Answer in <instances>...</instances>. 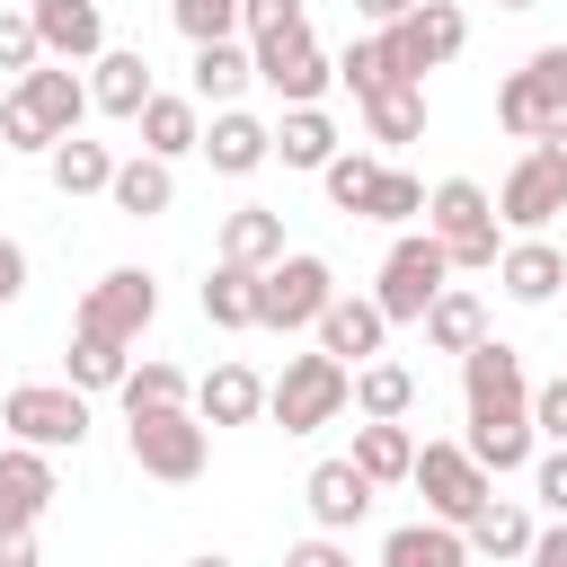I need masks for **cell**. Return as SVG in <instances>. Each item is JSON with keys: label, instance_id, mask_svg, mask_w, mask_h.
<instances>
[{"label": "cell", "instance_id": "1", "mask_svg": "<svg viewBox=\"0 0 567 567\" xmlns=\"http://www.w3.org/2000/svg\"><path fill=\"white\" fill-rule=\"evenodd\" d=\"M354 408V363H337L328 346L319 354H284V372L266 381V416L284 425V434H319V425H337Z\"/></svg>", "mask_w": 567, "mask_h": 567}, {"label": "cell", "instance_id": "2", "mask_svg": "<svg viewBox=\"0 0 567 567\" xmlns=\"http://www.w3.org/2000/svg\"><path fill=\"white\" fill-rule=\"evenodd\" d=\"M425 230L443 239V257H452V275H487V266H496V248H505V221H496V195H487L478 177H443V186L425 195Z\"/></svg>", "mask_w": 567, "mask_h": 567}, {"label": "cell", "instance_id": "3", "mask_svg": "<svg viewBox=\"0 0 567 567\" xmlns=\"http://www.w3.org/2000/svg\"><path fill=\"white\" fill-rule=\"evenodd\" d=\"M470 44V18L452 9V0H416L408 18H390V27H372V53H381V80H425V71H443L452 53Z\"/></svg>", "mask_w": 567, "mask_h": 567}, {"label": "cell", "instance_id": "4", "mask_svg": "<svg viewBox=\"0 0 567 567\" xmlns=\"http://www.w3.org/2000/svg\"><path fill=\"white\" fill-rule=\"evenodd\" d=\"M124 443H133V470H142V478H168V487L204 478V461H213V425H204L186 399H177V408L124 416Z\"/></svg>", "mask_w": 567, "mask_h": 567}, {"label": "cell", "instance_id": "5", "mask_svg": "<svg viewBox=\"0 0 567 567\" xmlns=\"http://www.w3.org/2000/svg\"><path fill=\"white\" fill-rule=\"evenodd\" d=\"M443 284H452V257H443V239L408 221V230L390 239V257H381V284H372V301H381V319H390V328H416V319H425V301H434Z\"/></svg>", "mask_w": 567, "mask_h": 567}, {"label": "cell", "instance_id": "6", "mask_svg": "<svg viewBox=\"0 0 567 567\" xmlns=\"http://www.w3.org/2000/svg\"><path fill=\"white\" fill-rule=\"evenodd\" d=\"M0 425L18 443L80 452L89 443V390H71V381H18V390H0Z\"/></svg>", "mask_w": 567, "mask_h": 567}, {"label": "cell", "instance_id": "7", "mask_svg": "<svg viewBox=\"0 0 567 567\" xmlns=\"http://www.w3.org/2000/svg\"><path fill=\"white\" fill-rule=\"evenodd\" d=\"M328 292H337V275H328V257H310V248H284L275 266H257V328H310L319 310H328Z\"/></svg>", "mask_w": 567, "mask_h": 567}, {"label": "cell", "instance_id": "8", "mask_svg": "<svg viewBox=\"0 0 567 567\" xmlns=\"http://www.w3.org/2000/svg\"><path fill=\"white\" fill-rule=\"evenodd\" d=\"M408 487L425 496V514H443V523H470L478 505H487V470L470 461V443H416V461H408Z\"/></svg>", "mask_w": 567, "mask_h": 567}, {"label": "cell", "instance_id": "9", "mask_svg": "<svg viewBox=\"0 0 567 567\" xmlns=\"http://www.w3.org/2000/svg\"><path fill=\"white\" fill-rule=\"evenodd\" d=\"M151 319H159V284H151L142 266H106V275L80 292V319H71V328H106V337L142 346V337H151Z\"/></svg>", "mask_w": 567, "mask_h": 567}, {"label": "cell", "instance_id": "10", "mask_svg": "<svg viewBox=\"0 0 567 567\" xmlns=\"http://www.w3.org/2000/svg\"><path fill=\"white\" fill-rule=\"evenodd\" d=\"M567 213V177L540 159V151H523L514 168H505V186H496V221L505 230H549Z\"/></svg>", "mask_w": 567, "mask_h": 567}, {"label": "cell", "instance_id": "11", "mask_svg": "<svg viewBox=\"0 0 567 567\" xmlns=\"http://www.w3.org/2000/svg\"><path fill=\"white\" fill-rule=\"evenodd\" d=\"M470 461L487 470V478H505V470H532V452H540V425H532V408H470Z\"/></svg>", "mask_w": 567, "mask_h": 567}, {"label": "cell", "instance_id": "12", "mask_svg": "<svg viewBox=\"0 0 567 567\" xmlns=\"http://www.w3.org/2000/svg\"><path fill=\"white\" fill-rule=\"evenodd\" d=\"M257 80H266L284 106H319V97L337 89V62H328L310 35H292V44H257Z\"/></svg>", "mask_w": 567, "mask_h": 567}, {"label": "cell", "instance_id": "13", "mask_svg": "<svg viewBox=\"0 0 567 567\" xmlns=\"http://www.w3.org/2000/svg\"><path fill=\"white\" fill-rule=\"evenodd\" d=\"M496 284H505V301L540 310V301H558V292H567V257H558L540 230H523V239H505V248H496Z\"/></svg>", "mask_w": 567, "mask_h": 567}, {"label": "cell", "instance_id": "14", "mask_svg": "<svg viewBox=\"0 0 567 567\" xmlns=\"http://www.w3.org/2000/svg\"><path fill=\"white\" fill-rule=\"evenodd\" d=\"M461 399H470V408H532L523 354H514L505 337H478V346H461Z\"/></svg>", "mask_w": 567, "mask_h": 567}, {"label": "cell", "instance_id": "15", "mask_svg": "<svg viewBox=\"0 0 567 567\" xmlns=\"http://www.w3.org/2000/svg\"><path fill=\"white\" fill-rule=\"evenodd\" d=\"M44 505H53V452L9 434V452H0V523L35 532V523H44Z\"/></svg>", "mask_w": 567, "mask_h": 567}, {"label": "cell", "instance_id": "16", "mask_svg": "<svg viewBox=\"0 0 567 567\" xmlns=\"http://www.w3.org/2000/svg\"><path fill=\"white\" fill-rule=\"evenodd\" d=\"M18 97L35 106V124L62 142V133H80V115H89V80H80V62H35V71H18Z\"/></svg>", "mask_w": 567, "mask_h": 567}, {"label": "cell", "instance_id": "17", "mask_svg": "<svg viewBox=\"0 0 567 567\" xmlns=\"http://www.w3.org/2000/svg\"><path fill=\"white\" fill-rule=\"evenodd\" d=\"M195 151H204L221 177H257V168L275 159V133H266L248 106H213V124L195 133Z\"/></svg>", "mask_w": 567, "mask_h": 567}, {"label": "cell", "instance_id": "18", "mask_svg": "<svg viewBox=\"0 0 567 567\" xmlns=\"http://www.w3.org/2000/svg\"><path fill=\"white\" fill-rule=\"evenodd\" d=\"M372 496H381V487H372L354 461H319V470L301 478V505H310L319 532H354V523L372 514Z\"/></svg>", "mask_w": 567, "mask_h": 567}, {"label": "cell", "instance_id": "19", "mask_svg": "<svg viewBox=\"0 0 567 567\" xmlns=\"http://www.w3.org/2000/svg\"><path fill=\"white\" fill-rule=\"evenodd\" d=\"M27 18H35V44H44L53 62L106 53V9H97V0H27Z\"/></svg>", "mask_w": 567, "mask_h": 567}, {"label": "cell", "instance_id": "20", "mask_svg": "<svg viewBox=\"0 0 567 567\" xmlns=\"http://www.w3.org/2000/svg\"><path fill=\"white\" fill-rule=\"evenodd\" d=\"M106 204H115L124 221H159V213L177 204V159H159V151H133V159H115V177H106Z\"/></svg>", "mask_w": 567, "mask_h": 567}, {"label": "cell", "instance_id": "21", "mask_svg": "<svg viewBox=\"0 0 567 567\" xmlns=\"http://www.w3.org/2000/svg\"><path fill=\"white\" fill-rule=\"evenodd\" d=\"M310 328H319V346H328L337 363H363V354H381V337H390V319H381L372 292H328V310H319Z\"/></svg>", "mask_w": 567, "mask_h": 567}, {"label": "cell", "instance_id": "22", "mask_svg": "<svg viewBox=\"0 0 567 567\" xmlns=\"http://www.w3.org/2000/svg\"><path fill=\"white\" fill-rule=\"evenodd\" d=\"M142 97H151V62L142 53H89V106L97 115H115V124H133L142 115Z\"/></svg>", "mask_w": 567, "mask_h": 567}, {"label": "cell", "instance_id": "23", "mask_svg": "<svg viewBox=\"0 0 567 567\" xmlns=\"http://www.w3.org/2000/svg\"><path fill=\"white\" fill-rule=\"evenodd\" d=\"M195 416H204V425H257V416H266V381H257L248 363H213V372L195 381Z\"/></svg>", "mask_w": 567, "mask_h": 567}, {"label": "cell", "instance_id": "24", "mask_svg": "<svg viewBox=\"0 0 567 567\" xmlns=\"http://www.w3.org/2000/svg\"><path fill=\"white\" fill-rule=\"evenodd\" d=\"M354 106H363V133H372L381 151H399V142L425 133V80H381V89L354 97Z\"/></svg>", "mask_w": 567, "mask_h": 567}, {"label": "cell", "instance_id": "25", "mask_svg": "<svg viewBox=\"0 0 567 567\" xmlns=\"http://www.w3.org/2000/svg\"><path fill=\"white\" fill-rule=\"evenodd\" d=\"M372 487H408V461H416V434L399 425V416H363L354 425V452H346Z\"/></svg>", "mask_w": 567, "mask_h": 567}, {"label": "cell", "instance_id": "26", "mask_svg": "<svg viewBox=\"0 0 567 567\" xmlns=\"http://www.w3.org/2000/svg\"><path fill=\"white\" fill-rule=\"evenodd\" d=\"M461 558H470V532L443 523V514H434V523H399V532L381 540V567H461Z\"/></svg>", "mask_w": 567, "mask_h": 567}, {"label": "cell", "instance_id": "27", "mask_svg": "<svg viewBox=\"0 0 567 567\" xmlns=\"http://www.w3.org/2000/svg\"><path fill=\"white\" fill-rule=\"evenodd\" d=\"M248 80H257V53H248L239 35H213V44H195V106H230Z\"/></svg>", "mask_w": 567, "mask_h": 567}, {"label": "cell", "instance_id": "28", "mask_svg": "<svg viewBox=\"0 0 567 567\" xmlns=\"http://www.w3.org/2000/svg\"><path fill=\"white\" fill-rule=\"evenodd\" d=\"M44 177H53V195H106L115 151H106V142H89V133H62V142L44 151Z\"/></svg>", "mask_w": 567, "mask_h": 567}, {"label": "cell", "instance_id": "29", "mask_svg": "<svg viewBox=\"0 0 567 567\" xmlns=\"http://www.w3.org/2000/svg\"><path fill=\"white\" fill-rule=\"evenodd\" d=\"M461 532H470V558H532V514L514 496H496V487H487V505Z\"/></svg>", "mask_w": 567, "mask_h": 567}, {"label": "cell", "instance_id": "30", "mask_svg": "<svg viewBox=\"0 0 567 567\" xmlns=\"http://www.w3.org/2000/svg\"><path fill=\"white\" fill-rule=\"evenodd\" d=\"M416 328H425V346H434V354H461V346H478V337H487V310H478V292L443 284V292L425 301V319H416Z\"/></svg>", "mask_w": 567, "mask_h": 567}, {"label": "cell", "instance_id": "31", "mask_svg": "<svg viewBox=\"0 0 567 567\" xmlns=\"http://www.w3.org/2000/svg\"><path fill=\"white\" fill-rule=\"evenodd\" d=\"M133 124H142V151H159V159H186V151H195V133H204L195 97H159V89L142 97V115H133Z\"/></svg>", "mask_w": 567, "mask_h": 567}, {"label": "cell", "instance_id": "32", "mask_svg": "<svg viewBox=\"0 0 567 567\" xmlns=\"http://www.w3.org/2000/svg\"><path fill=\"white\" fill-rule=\"evenodd\" d=\"M266 133H275V159L284 168H328V151H337L328 106H284V124H266Z\"/></svg>", "mask_w": 567, "mask_h": 567}, {"label": "cell", "instance_id": "33", "mask_svg": "<svg viewBox=\"0 0 567 567\" xmlns=\"http://www.w3.org/2000/svg\"><path fill=\"white\" fill-rule=\"evenodd\" d=\"M221 257H239V266H275V257H284V213H275V204H239V213H221Z\"/></svg>", "mask_w": 567, "mask_h": 567}, {"label": "cell", "instance_id": "34", "mask_svg": "<svg viewBox=\"0 0 567 567\" xmlns=\"http://www.w3.org/2000/svg\"><path fill=\"white\" fill-rule=\"evenodd\" d=\"M204 319L213 328H257V266H239V257H221L213 275H204Z\"/></svg>", "mask_w": 567, "mask_h": 567}, {"label": "cell", "instance_id": "35", "mask_svg": "<svg viewBox=\"0 0 567 567\" xmlns=\"http://www.w3.org/2000/svg\"><path fill=\"white\" fill-rule=\"evenodd\" d=\"M124 337H106V328H71V354H62V381L71 390H115L124 381Z\"/></svg>", "mask_w": 567, "mask_h": 567}, {"label": "cell", "instance_id": "36", "mask_svg": "<svg viewBox=\"0 0 567 567\" xmlns=\"http://www.w3.org/2000/svg\"><path fill=\"white\" fill-rule=\"evenodd\" d=\"M354 408H363V416H408V408H416V372L363 354V363H354Z\"/></svg>", "mask_w": 567, "mask_h": 567}, {"label": "cell", "instance_id": "37", "mask_svg": "<svg viewBox=\"0 0 567 567\" xmlns=\"http://www.w3.org/2000/svg\"><path fill=\"white\" fill-rule=\"evenodd\" d=\"M549 115H558V97L540 89V71H532V62H523V71H505V89H496V124L532 142V133H540Z\"/></svg>", "mask_w": 567, "mask_h": 567}, {"label": "cell", "instance_id": "38", "mask_svg": "<svg viewBox=\"0 0 567 567\" xmlns=\"http://www.w3.org/2000/svg\"><path fill=\"white\" fill-rule=\"evenodd\" d=\"M115 399H124V416H142V408H177V399H195V390H186V372H177V363L142 354V363H124Z\"/></svg>", "mask_w": 567, "mask_h": 567}, {"label": "cell", "instance_id": "39", "mask_svg": "<svg viewBox=\"0 0 567 567\" xmlns=\"http://www.w3.org/2000/svg\"><path fill=\"white\" fill-rule=\"evenodd\" d=\"M319 186H328V204H337V213H363V204H372V186H381V159L337 142V151H328V168H319Z\"/></svg>", "mask_w": 567, "mask_h": 567}, {"label": "cell", "instance_id": "40", "mask_svg": "<svg viewBox=\"0 0 567 567\" xmlns=\"http://www.w3.org/2000/svg\"><path fill=\"white\" fill-rule=\"evenodd\" d=\"M239 27H248V53L292 44V35H310V0H239Z\"/></svg>", "mask_w": 567, "mask_h": 567}, {"label": "cell", "instance_id": "41", "mask_svg": "<svg viewBox=\"0 0 567 567\" xmlns=\"http://www.w3.org/2000/svg\"><path fill=\"white\" fill-rule=\"evenodd\" d=\"M416 213H425V186H416L408 168H390V159H381V186H372V204H363V221H390V230H408Z\"/></svg>", "mask_w": 567, "mask_h": 567}, {"label": "cell", "instance_id": "42", "mask_svg": "<svg viewBox=\"0 0 567 567\" xmlns=\"http://www.w3.org/2000/svg\"><path fill=\"white\" fill-rule=\"evenodd\" d=\"M177 35L186 44H213V35H239V0H168Z\"/></svg>", "mask_w": 567, "mask_h": 567}, {"label": "cell", "instance_id": "43", "mask_svg": "<svg viewBox=\"0 0 567 567\" xmlns=\"http://www.w3.org/2000/svg\"><path fill=\"white\" fill-rule=\"evenodd\" d=\"M0 151H53V133H44V124H35V106H27V97H18V89H9V97H0Z\"/></svg>", "mask_w": 567, "mask_h": 567}, {"label": "cell", "instance_id": "44", "mask_svg": "<svg viewBox=\"0 0 567 567\" xmlns=\"http://www.w3.org/2000/svg\"><path fill=\"white\" fill-rule=\"evenodd\" d=\"M44 44H35V18L27 9H0V71H35Z\"/></svg>", "mask_w": 567, "mask_h": 567}, {"label": "cell", "instance_id": "45", "mask_svg": "<svg viewBox=\"0 0 567 567\" xmlns=\"http://www.w3.org/2000/svg\"><path fill=\"white\" fill-rule=\"evenodd\" d=\"M337 80H346L354 97H372V89H381V53H372V35H354V44L337 53Z\"/></svg>", "mask_w": 567, "mask_h": 567}, {"label": "cell", "instance_id": "46", "mask_svg": "<svg viewBox=\"0 0 567 567\" xmlns=\"http://www.w3.org/2000/svg\"><path fill=\"white\" fill-rule=\"evenodd\" d=\"M532 487H540V505H549V514H567V443L532 452Z\"/></svg>", "mask_w": 567, "mask_h": 567}, {"label": "cell", "instance_id": "47", "mask_svg": "<svg viewBox=\"0 0 567 567\" xmlns=\"http://www.w3.org/2000/svg\"><path fill=\"white\" fill-rule=\"evenodd\" d=\"M532 425H540V434H549V443H567V372H558V381H540V390H532Z\"/></svg>", "mask_w": 567, "mask_h": 567}, {"label": "cell", "instance_id": "48", "mask_svg": "<svg viewBox=\"0 0 567 567\" xmlns=\"http://www.w3.org/2000/svg\"><path fill=\"white\" fill-rule=\"evenodd\" d=\"M18 292H27V248H18L9 230H0V310H9Z\"/></svg>", "mask_w": 567, "mask_h": 567}, {"label": "cell", "instance_id": "49", "mask_svg": "<svg viewBox=\"0 0 567 567\" xmlns=\"http://www.w3.org/2000/svg\"><path fill=\"white\" fill-rule=\"evenodd\" d=\"M532 151H540V159H549V168L567 177V106H558V115H549V124L532 133Z\"/></svg>", "mask_w": 567, "mask_h": 567}, {"label": "cell", "instance_id": "50", "mask_svg": "<svg viewBox=\"0 0 567 567\" xmlns=\"http://www.w3.org/2000/svg\"><path fill=\"white\" fill-rule=\"evenodd\" d=\"M532 71H540V89L567 106V44H540V53H532Z\"/></svg>", "mask_w": 567, "mask_h": 567}, {"label": "cell", "instance_id": "51", "mask_svg": "<svg viewBox=\"0 0 567 567\" xmlns=\"http://www.w3.org/2000/svg\"><path fill=\"white\" fill-rule=\"evenodd\" d=\"M532 558H540V567H567V514H558V523H549V532H540V523H532Z\"/></svg>", "mask_w": 567, "mask_h": 567}, {"label": "cell", "instance_id": "52", "mask_svg": "<svg viewBox=\"0 0 567 567\" xmlns=\"http://www.w3.org/2000/svg\"><path fill=\"white\" fill-rule=\"evenodd\" d=\"M292 567H346V549L319 532V540H301V549H292Z\"/></svg>", "mask_w": 567, "mask_h": 567}, {"label": "cell", "instance_id": "53", "mask_svg": "<svg viewBox=\"0 0 567 567\" xmlns=\"http://www.w3.org/2000/svg\"><path fill=\"white\" fill-rule=\"evenodd\" d=\"M35 558V532H18V523H0V567H27Z\"/></svg>", "mask_w": 567, "mask_h": 567}, {"label": "cell", "instance_id": "54", "mask_svg": "<svg viewBox=\"0 0 567 567\" xmlns=\"http://www.w3.org/2000/svg\"><path fill=\"white\" fill-rule=\"evenodd\" d=\"M408 9H416V0H354V18H363V27H390V18H408Z\"/></svg>", "mask_w": 567, "mask_h": 567}, {"label": "cell", "instance_id": "55", "mask_svg": "<svg viewBox=\"0 0 567 567\" xmlns=\"http://www.w3.org/2000/svg\"><path fill=\"white\" fill-rule=\"evenodd\" d=\"M496 9H540V0H496Z\"/></svg>", "mask_w": 567, "mask_h": 567}, {"label": "cell", "instance_id": "56", "mask_svg": "<svg viewBox=\"0 0 567 567\" xmlns=\"http://www.w3.org/2000/svg\"><path fill=\"white\" fill-rule=\"evenodd\" d=\"M0 390H9V381H0Z\"/></svg>", "mask_w": 567, "mask_h": 567}]
</instances>
